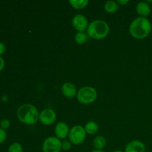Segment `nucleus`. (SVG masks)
<instances>
[{
	"label": "nucleus",
	"mask_w": 152,
	"mask_h": 152,
	"mask_svg": "<svg viewBox=\"0 0 152 152\" xmlns=\"http://www.w3.org/2000/svg\"><path fill=\"white\" fill-rule=\"evenodd\" d=\"M129 31L131 35L137 39L146 38L151 31V24L148 18L137 17L131 22Z\"/></svg>",
	"instance_id": "1"
},
{
	"label": "nucleus",
	"mask_w": 152,
	"mask_h": 152,
	"mask_svg": "<svg viewBox=\"0 0 152 152\" xmlns=\"http://www.w3.org/2000/svg\"><path fill=\"white\" fill-rule=\"evenodd\" d=\"M16 117L22 123L25 125H34L38 122L39 112L33 104L25 103L20 105L16 111Z\"/></svg>",
	"instance_id": "2"
},
{
	"label": "nucleus",
	"mask_w": 152,
	"mask_h": 152,
	"mask_svg": "<svg viewBox=\"0 0 152 152\" xmlns=\"http://www.w3.org/2000/svg\"><path fill=\"white\" fill-rule=\"evenodd\" d=\"M87 34L89 37L96 40L105 39L110 32L108 24L104 20L96 19L89 23L87 29Z\"/></svg>",
	"instance_id": "3"
},
{
	"label": "nucleus",
	"mask_w": 152,
	"mask_h": 152,
	"mask_svg": "<svg viewBox=\"0 0 152 152\" xmlns=\"http://www.w3.org/2000/svg\"><path fill=\"white\" fill-rule=\"evenodd\" d=\"M98 94L96 89L91 86H84L80 88L77 94V99L80 103L88 105L97 99Z\"/></svg>",
	"instance_id": "4"
},
{
	"label": "nucleus",
	"mask_w": 152,
	"mask_h": 152,
	"mask_svg": "<svg viewBox=\"0 0 152 152\" xmlns=\"http://www.w3.org/2000/svg\"><path fill=\"white\" fill-rule=\"evenodd\" d=\"M86 134L87 133L84 127L81 126H74L70 129L68 139L74 145H80L86 140Z\"/></svg>",
	"instance_id": "5"
},
{
	"label": "nucleus",
	"mask_w": 152,
	"mask_h": 152,
	"mask_svg": "<svg viewBox=\"0 0 152 152\" xmlns=\"http://www.w3.org/2000/svg\"><path fill=\"white\" fill-rule=\"evenodd\" d=\"M42 149L43 152H60L62 142L56 137H48L43 141Z\"/></svg>",
	"instance_id": "6"
},
{
	"label": "nucleus",
	"mask_w": 152,
	"mask_h": 152,
	"mask_svg": "<svg viewBox=\"0 0 152 152\" xmlns=\"http://www.w3.org/2000/svg\"><path fill=\"white\" fill-rule=\"evenodd\" d=\"M71 23L77 32H85V31H87L89 25L87 17L83 14L75 15L72 18Z\"/></svg>",
	"instance_id": "7"
},
{
	"label": "nucleus",
	"mask_w": 152,
	"mask_h": 152,
	"mask_svg": "<svg viewBox=\"0 0 152 152\" xmlns=\"http://www.w3.org/2000/svg\"><path fill=\"white\" fill-rule=\"evenodd\" d=\"M56 120V114L51 108H46L39 113V120L42 124L45 126H51Z\"/></svg>",
	"instance_id": "8"
},
{
	"label": "nucleus",
	"mask_w": 152,
	"mask_h": 152,
	"mask_svg": "<svg viewBox=\"0 0 152 152\" xmlns=\"http://www.w3.org/2000/svg\"><path fill=\"white\" fill-rule=\"evenodd\" d=\"M69 132V127L65 122H59L55 126V135H56V137L59 138V140H65V138L68 137Z\"/></svg>",
	"instance_id": "9"
},
{
	"label": "nucleus",
	"mask_w": 152,
	"mask_h": 152,
	"mask_svg": "<svg viewBox=\"0 0 152 152\" xmlns=\"http://www.w3.org/2000/svg\"><path fill=\"white\" fill-rule=\"evenodd\" d=\"M61 91H62V95L68 99H72L75 97L77 94L75 86L71 83H64L61 88Z\"/></svg>",
	"instance_id": "10"
},
{
	"label": "nucleus",
	"mask_w": 152,
	"mask_h": 152,
	"mask_svg": "<svg viewBox=\"0 0 152 152\" xmlns=\"http://www.w3.org/2000/svg\"><path fill=\"white\" fill-rule=\"evenodd\" d=\"M125 152H145V146L140 140H133L126 145Z\"/></svg>",
	"instance_id": "11"
},
{
	"label": "nucleus",
	"mask_w": 152,
	"mask_h": 152,
	"mask_svg": "<svg viewBox=\"0 0 152 152\" xmlns=\"http://www.w3.org/2000/svg\"><path fill=\"white\" fill-rule=\"evenodd\" d=\"M136 11L141 17L147 18L151 13V7L146 1H140L136 6Z\"/></svg>",
	"instance_id": "12"
},
{
	"label": "nucleus",
	"mask_w": 152,
	"mask_h": 152,
	"mask_svg": "<svg viewBox=\"0 0 152 152\" xmlns=\"http://www.w3.org/2000/svg\"><path fill=\"white\" fill-rule=\"evenodd\" d=\"M104 10L108 13H114L119 10V4L117 1H107L104 4Z\"/></svg>",
	"instance_id": "13"
},
{
	"label": "nucleus",
	"mask_w": 152,
	"mask_h": 152,
	"mask_svg": "<svg viewBox=\"0 0 152 152\" xmlns=\"http://www.w3.org/2000/svg\"><path fill=\"white\" fill-rule=\"evenodd\" d=\"M70 5L76 10H82L88 5V0H70L68 1Z\"/></svg>",
	"instance_id": "14"
},
{
	"label": "nucleus",
	"mask_w": 152,
	"mask_h": 152,
	"mask_svg": "<svg viewBox=\"0 0 152 152\" xmlns=\"http://www.w3.org/2000/svg\"><path fill=\"white\" fill-rule=\"evenodd\" d=\"M93 145L95 150H102L106 145V140L103 136H97L94 139Z\"/></svg>",
	"instance_id": "15"
},
{
	"label": "nucleus",
	"mask_w": 152,
	"mask_h": 152,
	"mask_svg": "<svg viewBox=\"0 0 152 152\" xmlns=\"http://www.w3.org/2000/svg\"><path fill=\"white\" fill-rule=\"evenodd\" d=\"M85 130H86V133L88 134L94 135L97 133L98 131H99V126L96 122L89 121L86 124Z\"/></svg>",
	"instance_id": "16"
},
{
	"label": "nucleus",
	"mask_w": 152,
	"mask_h": 152,
	"mask_svg": "<svg viewBox=\"0 0 152 152\" xmlns=\"http://www.w3.org/2000/svg\"><path fill=\"white\" fill-rule=\"evenodd\" d=\"M88 39V34L85 32H77L74 36V40L79 45H83L86 42Z\"/></svg>",
	"instance_id": "17"
},
{
	"label": "nucleus",
	"mask_w": 152,
	"mask_h": 152,
	"mask_svg": "<svg viewBox=\"0 0 152 152\" xmlns=\"http://www.w3.org/2000/svg\"><path fill=\"white\" fill-rule=\"evenodd\" d=\"M8 152H23V148L22 145L19 142H14L10 145L8 147Z\"/></svg>",
	"instance_id": "18"
},
{
	"label": "nucleus",
	"mask_w": 152,
	"mask_h": 152,
	"mask_svg": "<svg viewBox=\"0 0 152 152\" xmlns=\"http://www.w3.org/2000/svg\"><path fill=\"white\" fill-rule=\"evenodd\" d=\"M10 126V120L7 119H3L0 121V128L4 130L8 129Z\"/></svg>",
	"instance_id": "19"
},
{
	"label": "nucleus",
	"mask_w": 152,
	"mask_h": 152,
	"mask_svg": "<svg viewBox=\"0 0 152 152\" xmlns=\"http://www.w3.org/2000/svg\"><path fill=\"white\" fill-rule=\"evenodd\" d=\"M72 146V143L69 140H64L62 142V150L69 151Z\"/></svg>",
	"instance_id": "20"
},
{
	"label": "nucleus",
	"mask_w": 152,
	"mask_h": 152,
	"mask_svg": "<svg viewBox=\"0 0 152 152\" xmlns=\"http://www.w3.org/2000/svg\"><path fill=\"white\" fill-rule=\"evenodd\" d=\"M7 138V133L5 130L0 128V144L3 143Z\"/></svg>",
	"instance_id": "21"
},
{
	"label": "nucleus",
	"mask_w": 152,
	"mask_h": 152,
	"mask_svg": "<svg viewBox=\"0 0 152 152\" xmlns=\"http://www.w3.org/2000/svg\"><path fill=\"white\" fill-rule=\"evenodd\" d=\"M6 48L5 45H4V43H2L1 42H0V56L2 54H4V53L5 52Z\"/></svg>",
	"instance_id": "22"
},
{
	"label": "nucleus",
	"mask_w": 152,
	"mask_h": 152,
	"mask_svg": "<svg viewBox=\"0 0 152 152\" xmlns=\"http://www.w3.org/2000/svg\"><path fill=\"white\" fill-rule=\"evenodd\" d=\"M4 65H5V62H4V59L1 56H0V72L4 69Z\"/></svg>",
	"instance_id": "23"
},
{
	"label": "nucleus",
	"mask_w": 152,
	"mask_h": 152,
	"mask_svg": "<svg viewBox=\"0 0 152 152\" xmlns=\"http://www.w3.org/2000/svg\"><path fill=\"white\" fill-rule=\"evenodd\" d=\"M129 2V0H118V1H117V3H118L119 4H120V5H123V6H125L126 4H127Z\"/></svg>",
	"instance_id": "24"
},
{
	"label": "nucleus",
	"mask_w": 152,
	"mask_h": 152,
	"mask_svg": "<svg viewBox=\"0 0 152 152\" xmlns=\"http://www.w3.org/2000/svg\"><path fill=\"white\" fill-rule=\"evenodd\" d=\"M91 152H105L104 151H101V150H94Z\"/></svg>",
	"instance_id": "25"
},
{
	"label": "nucleus",
	"mask_w": 152,
	"mask_h": 152,
	"mask_svg": "<svg viewBox=\"0 0 152 152\" xmlns=\"http://www.w3.org/2000/svg\"><path fill=\"white\" fill-rule=\"evenodd\" d=\"M113 152H125V151H121V150H115V151H114Z\"/></svg>",
	"instance_id": "26"
}]
</instances>
